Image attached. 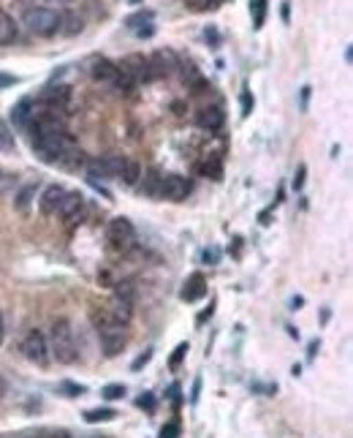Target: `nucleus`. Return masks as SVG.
<instances>
[{
    "label": "nucleus",
    "mask_w": 353,
    "mask_h": 438,
    "mask_svg": "<svg viewBox=\"0 0 353 438\" xmlns=\"http://www.w3.org/2000/svg\"><path fill=\"white\" fill-rule=\"evenodd\" d=\"M90 321L98 332V341H101V349L106 357H117L125 343H128V332H125V324H120L106 308H90Z\"/></svg>",
    "instance_id": "1"
},
{
    "label": "nucleus",
    "mask_w": 353,
    "mask_h": 438,
    "mask_svg": "<svg viewBox=\"0 0 353 438\" xmlns=\"http://www.w3.org/2000/svg\"><path fill=\"white\" fill-rule=\"evenodd\" d=\"M33 150L44 163H69L76 161L82 152L69 131H52V134H36Z\"/></svg>",
    "instance_id": "2"
},
{
    "label": "nucleus",
    "mask_w": 353,
    "mask_h": 438,
    "mask_svg": "<svg viewBox=\"0 0 353 438\" xmlns=\"http://www.w3.org/2000/svg\"><path fill=\"white\" fill-rule=\"evenodd\" d=\"M49 357L58 360L60 365H73L79 360V351H76V338H73V330L66 319H58L49 330Z\"/></svg>",
    "instance_id": "3"
},
{
    "label": "nucleus",
    "mask_w": 353,
    "mask_h": 438,
    "mask_svg": "<svg viewBox=\"0 0 353 438\" xmlns=\"http://www.w3.org/2000/svg\"><path fill=\"white\" fill-rule=\"evenodd\" d=\"M22 25L27 27V33L49 38V36L60 33V14L49 5H30L22 14Z\"/></svg>",
    "instance_id": "4"
},
{
    "label": "nucleus",
    "mask_w": 353,
    "mask_h": 438,
    "mask_svg": "<svg viewBox=\"0 0 353 438\" xmlns=\"http://www.w3.org/2000/svg\"><path fill=\"white\" fill-rule=\"evenodd\" d=\"M19 351L25 354V360H30L33 365H49V343H47V335L41 330H30L25 332L22 343H19Z\"/></svg>",
    "instance_id": "5"
},
{
    "label": "nucleus",
    "mask_w": 353,
    "mask_h": 438,
    "mask_svg": "<svg viewBox=\"0 0 353 438\" xmlns=\"http://www.w3.org/2000/svg\"><path fill=\"white\" fill-rule=\"evenodd\" d=\"M106 240L114 251H131L136 242V229L128 218H112L106 226Z\"/></svg>",
    "instance_id": "6"
},
{
    "label": "nucleus",
    "mask_w": 353,
    "mask_h": 438,
    "mask_svg": "<svg viewBox=\"0 0 353 438\" xmlns=\"http://www.w3.org/2000/svg\"><path fill=\"white\" fill-rule=\"evenodd\" d=\"M123 166H125L123 155H104V158H95L87 163V177L93 183L95 180H120Z\"/></svg>",
    "instance_id": "7"
},
{
    "label": "nucleus",
    "mask_w": 353,
    "mask_h": 438,
    "mask_svg": "<svg viewBox=\"0 0 353 438\" xmlns=\"http://www.w3.org/2000/svg\"><path fill=\"white\" fill-rule=\"evenodd\" d=\"M120 71H125L136 84H141V82H152L158 73H155V69H152V60L149 58H144V55H128L120 66H117Z\"/></svg>",
    "instance_id": "8"
},
{
    "label": "nucleus",
    "mask_w": 353,
    "mask_h": 438,
    "mask_svg": "<svg viewBox=\"0 0 353 438\" xmlns=\"http://www.w3.org/2000/svg\"><path fill=\"white\" fill-rule=\"evenodd\" d=\"M191 194V180L182 174H163L160 183V194L158 199H169V202H185Z\"/></svg>",
    "instance_id": "9"
},
{
    "label": "nucleus",
    "mask_w": 353,
    "mask_h": 438,
    "mask_svg": "<svg viewBox=\"0 0 353 438\" xmlns=\"http://www.w3.org/2000/svg\"><path fill=\"white\" fill-rule=\"evenodd\" d=\"M58 216H60L63 220H69V223L82 220V216H84V196H82L79 191H66V196H63V202H60Z\"/></svg>",
    "instance_id": "10"
},
{
    "label": "nucleus",
    "mask_w": 353,
    "mask_h": 438,
    "mask_svg": "<svg viewBox=\"0 0 353 438\" xmlns=\"http://www.w3.org/2000/svg\"><path fill=\"white\" fill-rule=\"evenodd\" d=\"M63 196H66V188H63V185H47L44 194L38 196V210H41V216H47V218H49V216H58Z\"/></svg>",
    "instance_id": "11"
},
{
    "label": "nucleus",
    "mask_w": 353,
    "mask_h": 438,
    "mask_svg": "<svg viewBox=\"0 0 353 438\" xmlns=\"http://www.w3.org/2000/svg\"><path fill=\"white\" fill-rule=\"evenodd\" d=\"M196 123H199V128H204V131H220L223 128V123H226V115H223V109L220 106H202L199 112H196Z\"/></svg>",
    "instance_id": "12"
},
{
    "label": "nucleus",
    "mask_w": 353,
    "mask_h": 438,
    "mask_svg": "<svg viewBox=\"0 0 353 438\" xmlns=\"http://www.w3.org/2000/svg\"><path fill=\"white\" fill-rule=\"evenodd\" d=\"M104 308H106L120 324H128L131 316H134V302H131V299H123V297H117V294H114V297L109 299V305H104Z\"/></svg>",
    "instance_id": "13"
},
{
    "label": "nucleus",
    "mask_w": 353,
    "mask_h": 438,
    "mask_svg": "<svg viewBox=\"0 0 353 438\" xmlns=\"http://www.w3.org/2000/svg\"><path fill=\"white\" fill-rule=\"evenodd\" d=\"M204 294H207V281H204V275L196 273V275H191V278L185 281V289H182L180 297H182L185 302H196V299H202Z\"/></svg>",
    "instance_id": "14"
},
{
    "label": "nucleus",
    "mask_w": 353,
    "mask_h": 438,
    "mask_svg": "<svg viewBox=\"0 0 353 438\" xmlns=\"http://www.w3.org/2000/svg\"><path fill=\"white\" fill-rule=\"evenodd\" d=\"M149 60H152V69H155V73H158V76L177 69V55H174L171 49H160V52H155Z\"/></svg>",
    "instance_id": "15"
},
{
    "label": "nucleus",
    "mask_w": 353,
    "mask_h": 438,
    "mask_svg": "<svg viewBox=\"0 0 353 438\" xmlns=\"http://www.w3.org/2000/svg\"><path fill=\"white\" fill-rule=\"evenodd\" d=\"M93 79H98V82H106V84H112V79H114V73H117V66L114 63H109L106 58H95L93 60Z\"/></svg>",
    "instance_id": "16"
},
{
    "label": "nucleus",
    "mask_w": 353,
    "mask_h": 438,
    "mask_svg": "<svg viewBox=\"0 0 353 438\" xmlns=\"http://www.w3.org/2000/svg\"><path fill=\"white\" fill-rule=\"evenodd\" d=\"M69 95L71 93H69V87H66V84H58V87L52 84V87H47V90H44V95H41V98H44L49 106L63 109V106H66V101H69Z\"/></svg>",
    "instance_id": "17"
},
{
    "label": "nucleus",
    "mask_w": 353,
    "mask_h": 438,
    "mask_svg": "<svg viewBox=\"0 0 353 438\" xmlns=\"http://www.w3.org/2000/svg\"><path fill=\"white\" fill-rule=\"evenodd\" d=\"M84 30V22H82V16H76V14H60V33L63 36H76V33H82Z\"/></svg>",
    "instance_id": "18"
},
{
    "label": "nucleus",
    "mask_w": 353,
    "mask_h": 438,
    "mask_svg": "<svg viewBox=\"0 0 353 438\" xmlns=\"http://www.w3.org/2000/svg\"><path fill=\"white\" fill-rule=\"evenodd\" d=\"M160 183H163V174H160L158 169H152V172L144 177L141 194H144V196H152V199H158V194H160Z\"/></svg>",
    "instance_id": "19"
},
{
    "label": "nucleus",
    "mask_w": 353,
    "mask_h": 438,
    "mask_svg": "<svg viewBox=\"0 0 353 438\" xmlns=\"http://www.w3.org/2000/svg\"><path fill=\"white\" fill-rule=\"evenodd\" d=\"M14 38H16V22L5 11H0V44H11Z\"/></svg>",
    "instance_id": "20"
},
{
    "label": "nucleus",
    "mask_w": 353,
    "mask_h": 438,
    "mask_svg": "<svg viewBox=\"0 0 353 438\" xmlns=\"http://www.w3.org/2000/svg\"><path fill=\"white\" fill-rule=\"evenodd\" d=\"M139 177H141V166L136 163V161H128V158H125V166H123L120 180H123L125 185H131V188H134V185L139 183Z\"/></svg>",
    "instance_id": "21"
},
{
    "label": "nucleus",
    "mask_w": 353,
    "mask_h": 438,
    "mask_svg": "<svg viewBox=\"0 0 353 438\" xmlns=\"http://www.w3.org/2000/svg\"><path fill=\"white\" fill-rule=\"evenodd\" d=\"M30 106H33L30 98H25L22 104L14 106V123H16V126H27V123H30V117H33V112H27Z\"/></svg>",
    "instance_id": "22"
},
{
    "label": "nucleus",
    "mask_w": 353,
    "mask_h": 438,
    "mask_svg": "<svg viewBox=\"0 0 353 438\" xmlns=\"http://www.w3.org/2000/svg\"><path fill=\"white\" fill-rule=\"evenodd\" d=\"M114 417H117L114 408H93V411L84 414V419H87L90 425H95V422H112Z\"/></svg>",
    "instance_id": "23"
},
{
    "label": "nucleus",
    "mask_w": 353,
    "mask_h": 438,
    "mask_svg": "<svg viewBox=\"0 0 353 438\" xmlns=\"http://www.w3.org/2000/svg\"><path fill=\"white\" fill-rule=\"evenodd\" d=\"M250 11H253V27H264V19H267V0H250Z\"/></svg>",
    "instance_id": "24"
},
{
    "label": "nucleus",
    "mask_w": 353,
    "mask_h": 438,
    "mask_svg": "<svg viewBox=\"0 0 353 438\" xmlns=\"http://www.w3.org/2000/svg\"><path fill=\"white\" fill-rule=\"evenodd\" d=\"M33 196H36V185H25V188L19 191V196H16V202H14V207L25 213V210L30 207V199H33Z\"/></svg>",
    "instance_id": "25"
},
{
    "label": "nucleus",
    "mask_w": 353,
    "mask_h": 438,
    "mask_svg": "<svg viewBox=\"0 0 353 438\" xmlns=\"http://www.w3.org/2000/svg\"><path fill=\"white\" fill-rule=\"evenodd\" d=\"M123 395H125V387H123V384H106V387H104V397H106V400H120Z\"/></svg>",
    "instance_id": "26"
},
{
    "label": "nucleus",
    "mask_w": 353,
    "mask_h": 438,
    "mask_svg": "<svg viewBox=\"0 0 353 438\" xmlns=\"http://www.w3.org/2000/svg\"><path fill=\"white\" fill-rule=\"evenodd\" d=\"M0 150H14V134L3 120H0Z\"/></svg>",
    "instance_id": "27"
},
{
    "label": "nucleus",
    "mask_w": 353,
    "mask_h": 438,
    "mask_svg": "<svg viewBox=\"0 0 353 438\" xmlns=\"http://www.w3.org/2000/svg\"><path fill=\"white\" fill-rule=\"evenodd\" d=\"M185 351H188V343H180V346H177V351H174V357H171V367H180L182 357H185Z\"/></svg>",
    "instance_id": "28"
},
{
    "label": "nucleus",
    "mask_w": 353,
    "mask_h": 438,
    "mask_svg": "<svg viewBox=\"0 0 353 438\" xmlns=\"http://www.w3.org/2000/svg\"><path fill=\"white\" fill-rule=\"evenodd\" d=\"M304 174H307V166L302 163V166L296 169V177H293V188H296V191H299V188L304 185Z\"/></svg>",
    "instance_id": "29"
},
{
    "label": "nucleus",
    "mask_w": 353,
    "mask_h": 438,
    "mask_svg": "<svg viewBox=\"0 0 353 438\" xmlns=\"http://www.w3.org/2000/svg\"><path fill=\"white\" fill-rule=\"evenodd\" d=\"M253 112V98H250V93H242V115L247 117Z\"/></svg>",
    "instance_id": "30"
},
{
    "label": "nucleus",
    "mask_w": 353,
    "mask_h": 438,
    "mask_svg": "<svg viewBox=\"0 0 353 438\" xmlns=\"http://www.w3.org/2000/svg\"><path fill=\"white\" fill-rule=\"evenodd\" d=\"M177 433H180V428H177V422H171L160 430V438H177Z\"/></svg>",
    "instance_id": "31"
},
{
    "label": "nucleus",
    "mask_w": 353,
    "mask_h": 438,
    "mask_svg": "<svg viewBox=\"0 0 353 438\" xmlns=\"http://www.w3.org/2000/svg\"><path fill=\"white\" fill-rule=\"evenodd\" d=\"M149 360H152V351H147V354H144V357H139V360H136V362H134V370H139V367L144 365V362H149Z\"/></svg>",
    "instance_id": "32"
},
{
    "label": "nucleus",
    "mask_w": 353,
    "mask_h": 438,
    "mask_svg": "<svg viewBox=\"0 0 353 438\" xmlns=\"http://www.w3.org/2000/svg\"><path fill=\"white\" fill-rule=\"evenodd\" d=\"M139 406L141 408H149V411H152V406H155V403H152V397H149V395H144V397H139Z\"/></svg>",
    "instance_id": "33"
},
{
    "label": "nucleus",
    "mask_w": 353,
    "mask_h": 438,
    "mask_svg": "<svg viewBox=\"0 0 353 438\" xmlns=\"http://www.w3.org/2000/svg\"><path fill=\"white\" fill-rule=\"evenodd\" d=\"M44 3H47L49 8H60V5H69L71 0H44Z\"/></svg>",
    "instance_id": "34"
},
{
    "label": "nucleus",
    "mask_w": 353,
    "mask_h": 438,
    "mask_svg": "<svg viewBox=\"0 0 353 438\" xmlns=\"http://www.w3.org/2000/svg\"><path fill=\"white\" fill-rule=\"evenodd\" d=\"M307 98H310V87H302V109H307Z\"/></svg>",
    "instance_id": "35"
},
{
    "label": "nucleus",
    "mask_w": 353,
    "mask_h": 438,
    "mask_svg": "<svg viewBox=\"0 0 353 438\" xmlns=\"http://www.w3.org/2000/svg\"><path fill=\"white\" fill-rule=\"evenodd\" d=\"M288 14H291V5H288V3H282V19H285V22H288Z\"/></svg>",
    "instance_id": "36"
},
{
    "label": "nucleus",
    "mask_w": 353,
    "mask_h": 438,
    "mask_svg": "<svg viewBox=\"0 0 353 438\" xmlns=\"http://www.w3.org/2000/svg\"><path fill=\"white\" fill-rule=\"evenodd\" d=\"M204 259H207V262H215V259H217V251H207Z\"/></svg>",
    "instance_id": "37"
},
{
    "label": "nucleus",
    "mask_w": 353,
    "mask_h": 438,
    "mask_svg": "<svg viewBox=\"0 0 353 438\" xmlns=\"http://www.w3.org/2000/svg\"><path fill=\"white\" fill-rule=\"evenodd\" d=\"M3 335H5V324H3V313H0V343H3Z\"/></svg>",
    "instance_id": "38"
},
{
    "label": "nucleus",
    "mask_w": 353,
    "mask_h": 438,
    "mask_svg": "<svg viewBox=\"0 0 353 438\" xmlns=\"http://www.w3.org/2000/svg\"><path fill=\"white\" fill-rule=\"evenodd\" d=\"M11 82H16V79H11V76H0V84H11Z\"/></svg>",
    "instance_id": "39"
}]
</instances>
